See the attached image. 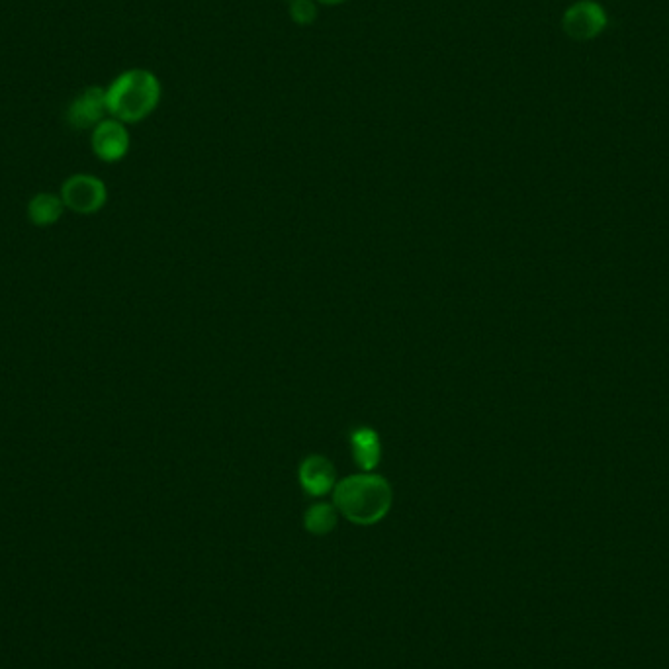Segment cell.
Listing matches in <instances>:
<instances>
[{"mask_svg":"<svg viewBox=\"0 0 669 669\" xmlns=\"http://www.w3.org/2000/svg\"><path fill=\"white\" fill-rule=\"evenodd\" d=\"M394 503L390 482L374 472H362L337 482L333 490V505L347 521L370 527L386 519Z\"/></svg>","mask_w":669,"mask_h":669,"instance_id":"obj_1","label":"cell"},{"mask_svg":"<svg viewBox=\"0 0 669 669\" xmlns=\"http://www.w3.org/2000/svg\"><path fill=\"white\" fill-rule=\"evenodd\" d=\"M161 100V83L147 69H130L106 89L108 114L124 124L145 120Z\"/></svg>","mask_w":669,"mask_h":669,"instance_id":"obj_2","label":"cell"},{"mask_svg":"<svg viewBox=\"0 0 669 669\" xmlns=\"http://www.w3.org/2000/svg\"><path fill=\"white\" fill-rule=\"evenodd\" d=\"M61 200L67 210L90 216L104 208L108 200L106 184L92 175H73L61 186Z\"/></svg>","mask_w":669,"mask_h":669,"instance_id":"obj_3","label":"cell"},{"mask_svg":"<svg viewBox=\"0 0 669 669\" xmlns=\"http://www.w3.org/2000/svg\"><path fill=\"white\" fill-rule=\"evenodd\" d=\"M607 12L599 2L580 0L562 16V30L576 42H591L607 28Z\"/></svg>","mask_w":669,"mask_h":669,"instance_id":"obj_4","label":"cell"},{"mask_svg":"<svg viewBox=\"0 0 669 669\" xmlns=\"http://www.w3.org/2000/svg\"><path fill=\"white\" fill-rule=\"evenodd\" d=\"M90 145L100 161L118 163L130 151V132L124 122L116 118H106L92 130Z\"/></svg>","mask_w":669,"mask_h":669,"instance_id":"obj_5","label":"cell"},{"mask_svg":"<svg viewBox=\"0 0 669 669\" xmlns=\"http://www.w3.org/2000/svg\"><path fill=\"white\" fill-rule=\"evenodd\" d=\"M108 102L106 89L90 87L83 90L67 110V122L75 130H94L102 120H106Z\"/></svg>","mask_w":669,"mask_h":669,"instance_id":"obj_6","label":"cell"},{"mask_svg":"<svg viewBox=\"0 0 669 669\" xmlns=\"http://www.w3.org/2000/svg\"><path fill=\"white\" fill-rule=\"evenodd\" d=\"M298 480L302 490L312 497H323L335 490L337 470L333 462L323 454H310L302 460L298 470Z\"/></svg>","mask_w":669,"mask_h":669,"instance_id":"obj_7","label":"cell"},{"mask_svg":"<svg viewBox=\"0 0 669 669\" xmlns=\"http://www.w3.org/2000/svg\"><path fill=\"white\" fill-rule=\"evenodd\" d=\"M351 450L358 468L364 472H374L382 460L380 435L370 427H358L351 435Z\"/></svg>","mask_w":669,"mask_h":669,"instance_id":"obj_8","label":"cell"},{"mask_svg":"<svg viewBox=\"0 0 669 669\" xmlns=\"http://www.w3.org/2000/svg\"><path fill=\"white\" fill-rule=\"evenodd\" d=\"M63 210H65V204L61 196L40 192L28 204V218L38 227H49L61 220Z\"/></svg>","mask_w":669,"mask_h":669,"instance_id":"obj_9","label":"cell"},{"mask_svg":"<svg viewBox=\"0 0 669 669\" xmlns=\"http://www.w3.org/2000/svg\"><path fill=\"white\" fill-rule=\"evenodd\" d=\"M339 523V511L333 503L317 501L304 513V529L313 536H327Z\"/></svg>","mask_w":669,"mask_h":669,"instance_id":"obj_10","label":"cell"},{"mask_svg":"<svg viewBox=\"0 0 669 669\" xmlns=\"http://www.w3.org/2000/svg\"><path fill=\"white\" fill-rule=\"evenodd\" d=\"M290 18L298 26H312L317 20V2L315 0H290Z\"/></svg>","mask_w":669,"mask_h":669,"instance_id":"obj_11","label":"cell"},{"mask_svg":"<svg viewBox=\"0 0 669 669\" xmlns=\"http://www.w3.org/2000/svg\"><path fill=\"white\" fill-rule=\"evenodd\" d=\"M315 2L325 4V6H337V4H343V2H347V0H315Z\"/></svg>","mask_w":669,"mask_h":669,"instance_id":"obj_12","label":"cell"}]
</instances>
